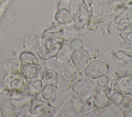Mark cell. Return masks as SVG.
Listing matches in <instances>:
<instances>
[{
	"instance_id": "1",
	"label": "cell",
	"mask_w": 132,
	"mask_h": 117,
	"mask_svg": "<svg viewBox=\"0 0 132 117\" xmlns=\"http://www.w3.org/2000/svg\"><path fill=\"white\" fill-rule=\"evenodd\" d=\"M107 69L103 62L95 61L91 62L87 68L86 74L91 78H95L106 74Z\"/></svg>"
}]
</instances>
